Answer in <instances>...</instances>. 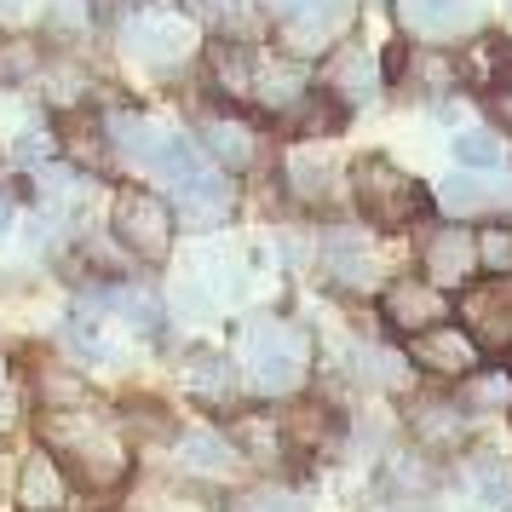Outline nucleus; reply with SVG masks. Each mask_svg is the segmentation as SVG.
<instances>
[{
    "label": "nucleus",
    "mask_w": 512,
    "mask_h": 512,
    "mask_svg": "<svg viewBox=\"0 0 512 512\" xmlns=\"http://www.w3.org/2000/svg\"><path fill=\"white\" fill-rule=\"evenodd\" d=\"M351 190H357V208L363 219L374 225H409L420 208V190L409 173H397L386 156H363V162L351 167Z\"/></svg>",
    "instance_id": "f257e3e1"
},
{
    "label": "nucleus",
    "mask_w": 512,
    "mask_h": 512,
    "mask_svg": "<svg viewBox=\"0 0 512 512\" xmlns=\"http://www.w3.org/2000/svg\"><path fill=\"white\" fill-rule=\"evenodd\" d=\"M116 236L133 259H167L173 248V208L156 190H121L116 196Z\"/></svg>",
    "instance_id": "f03ea898"
},
{
    "label": "nucleus",
    "mask_w": 512,
    "mask_h": 512,
    "mask_svg": "<svg viewBox=\"0 0 512 512\" xmlns=\"http://www.w3.org/2000/svg\"><path fill=\"white\" fill-rule=\"evenodd\" d=\"M248 369L265 392H288L305 374V340L288 323H259L248 340Z\"/></svg>",
    "instance_id": "7ed1b4c3"
},
{
    "label": "nucleus",
    "mask_w": 512,
    "mask_h": 512,
    "mask_svg": "<svg viewBox=\"0 0 512 512\" xmlns=\"http://www.w3.org/2000/svg\"><path fill=\"white\" fill-rule=\"evenodd\" d=\"M409 363H420L426 374H443V380H472L484 369V346L472 340V328L438 323L409 340Z\"/></svg>",
    "instance_id": "20e7f679"
},
{
    "label": "nucleus",
    "mask_w": 512,
    "mask_h": 512,
    "mask_svg": "<svg viewBox=\"0 0 512 512\" xmlns=\"http://www.w3.org/2000/svg\"><path fill=\"white\" fill-rule=\"evenodd\" d=\"M380 311H386L392 328H403V334L415 340V334H426V328L443 323L449 300H443V288H432V282H392L386 300H380Z\"/></svg>",
    "instance_id": "39448f33"
},
{
    "label": "nucleus",
    "mask_w": 512,
    "mask_h": 512,
    "mask_svg": "<svg viewBox=\"0 0 512 512\" xmlns=\"http://www.w3.org/2000/svg\"><path fill=\"white\" fill-rule=\"evenodd\" d=\"M472 271H478V236L461 231V225L432 231V242H426V282L432 288H461Z\"/></svg>",
    "instance_id": "423d86ee"
},
{
    "label": "nucleus",
    "mask_w": 512,
    "mask_h": 512,
    "mask_svg": "<svg viewBox=\"0 0 512 512\" xmlns=\"http://www.w3.org/2000/svg\"><path fill=\"white\" fill-rule=\"evenodd\" d=\"M127 52L150 70H173L190 58V35L179 18H133L127 24Z\"/></svg>",
    "instance_id": "0eeeda50"
},
{
    "label": "nucleus",
    "mask_w": 512,
    "mask_h": 512,
    "mask_svg": "<svg viewBox=\"0 0 512 512\" xmlns=\"http://www.w3.org/2000/svg\"><path fill=\"white\" fill-rule=\"evenodd\" d=\"M374 87H380V75H374V64L363 58V47H334L323 64V93L340 104V110H351V104H369Z\"/></svg>",
    "instance_id": "6e6552de"
},
{
    "label": "nucleus",
    "mask_w": 512,
    "mask_h": 512,
    "mask_svg": "<svg viewBox=\"0 0 512 512\" xmlns=\"http://www.w3.org/2000/svg\"><path fill=\"white\" fill-rule=\"evenodd\" d=\"M104 133H110V144H116V156H127V162L144 167V173H156V162H162V144H167V127L133 116V110H116Z\"/></svg>",
    "instance_id": "1a4fd4ad"
},
{
    "label": "nucleus",
    "mask_w": 512,
    "mask_h": 512,
    "mask_svg": "<svg viewBox=\"0 0 512 512\" xmlns=\"http://www.w3.org/2000/svg\"><path fill=\"white\" fill-rule=\"evenodd\" d=\"M231 213V173H202V179H190L179 190V225H196V231H208Z\"/></svg>",
    "instance_id": "9d476101"
},
{
    "label": "nucleus",
    "mask_w": 512,
    "mask_h": 512,
    "mask_svg": "<svg viewBox=\"0 0 512 512\" xmlns=\"http://www.w3.org/2000/svg\"><path fill=\"white\" fill-rule=\"evenodd\" d=\"M472 340H512V277H495V288H478L466 300Z\"/></svg>",
    "instance_id": "9b49d317"
},
{
    "label": "nucleus",
    "mask_w": 512,
    "mask_h": 512,
    "mask_svg": "<svg viewBox=\"0 0 512 512\" xmlns=\"http://www.w3.org/2000/svg\"><path fill=\"white\" fill-rule=\"evenodd\" d=\"M202 144H208V156L225 167V173H248L254 156H259L254 133H248L242 121H225V116H213L208 127H202Z\"/></svg>",
    "instance_id": "f8f14e48"
},
{
    "label": "nucleus",
    "mask_w": 512,
    "mask_h": 512,
    "mask_svg": "<svg viewBox=\"0 0 512 512\" xmlns=\"http://www.w3.org/2000/svg\"><path fill=\"white\" fill-rule=\"evenodd\" d=\"M403 24L415 35H455V29H472V6L466 0H397Z\"/></svg>",
    "instance_id": "ddd939ff"
},
{
    "label": "nucleus",
    "mask_w": 512,
    "mask_h": 512,
    "mask_svg": "<svg viewBox=\"0 0 512 512\" xmlns=\"http://www.w3.org/2000/svg\"><path fill=\"white\" fill-rule=\"evenodd\" d=\"M254 98L265 104V110H300L305 98V70L294 64V58H277V64H259L254 75Z\"/></svg>",
    "instance_id": "4468645a"
},
{
    "label": "nucleus",
    "mask_w": 512,
    "mask_h": 512,
    "mask_svg": "<svg viewBox=\"0 0 512 512\" xmlns=\"http://www.w3.org/2000/svg\"><path fill=\"white\" fill-rule=\"evenodd\" d=\"M254 52L248 47H219L213 52V81H219V93H231V98H254Z\"/></svg>",
    "instance_id": "2eb2a0df"
},
{
    "label": "nucleus",
    "mask_w": 512,
    "mask_h": 512,
    "mask_svg": "<svg viewBox=\"0 0 512 512\" xmlns=\"http://www.w3.org/2000/svg\"><path fill=\"white\" fill-rule=\"evenodd\" d=\"M41 75V47L29 35H6L0 41V87H24Z\"/></svg>",
    "instance_id": "dca6fc26"
},
{
    "label": "nucleus",
    "mask_w": 512,
    "mask_h": 512,
    "mask_svg": "<svg viewBox=\"0 0 512 512\" xmlns=\"http://www.w3.org/2000/svg\"><path fill=\"white\" fill-rule=\"evenodd\" d=\"M288 190L300 196L305 208H311V202H328V196H334V167L317 162V156H294V162H288Z\"/></svg>",
    "instance_id": "f3484780"
},
{
    "label": "nucleus",
    "mask_w": 512,
    "mask_h": 512,
    "mask_svg": "<svg viewBox=\"0 0 512 512\" xmlns=\"http://www.w3.org/2000/svg\"><path fill=\"white\" fill-rule=\"evenodd\" d=\"M104 300L121 311V323L139 328V334H156L162 328V300L150 294V288H116V294H104Z\"/></svg>",
    "instance_id": "a211bd4d"
},
{
    "label": "nucleus",
    "mask_w": 512,
    "mask_h": 512,
    "mask_svg": "<svg viewBox=\"0 0 512 512\" xmlns=\"http://www.w3.org/2000/svg\"><path fill=\"white\" fill-rule=\"evenodd\" d=\"M438 202L455 213V219H461V213L489 208V202H495V190L478 185V173H449V179H443V190H438Z\"/></svg>",
    "instance_id": "6ab92c4d"
},
{
    "label": "nucleus",
    "mask_w": 512,
    "mask_h": 512,
    "mask_svg": "<svg viewBox=\"0 0 512 512\" xmlns=\"http://www.w3.org/2000/svg\"><path fill=\"white\" fill-rule=\"evenodd\" d=\"M179 455H185V466H196V472H225V466L236 461L231 443L219 438V432H190V438L179 443Z\"/></svg>",
    "instance_id": "aec40b11"
},
{
    "label": "nucleus",
    "mask_w": 512,
    "mask_h": 512,
    "mask_svg": "<svg viewBox=\"0 0 512 512\" xmlns=\"http://www.w3.org/2000/svg\"><path fill=\"white\" fill-rule=\"evenodd\" d=\"M455 162L478 167V173H501V139L495 133H461L455 139Z\"/></svg>",
    "instance_id": "412c9836"
},
{
    "label": "nucleus",
    "mask_w": 512,
    "mask_h": 512,
    "mask_svg": "<svg viewBox=\"0 0 512 512\" xmlns=\"http://www.w3.org/2000/svg\"><path fill=\"white\" fill-rule=\"evenodd\" d=\"M472 489H478V501H484L489 512H512V472L478 461L472 466Z\"/></svg>",
    "instance_id": "4be33fe9"
},
{
    "label": "nucleus",
    "mask_w": 512,
    "mask_h": 512,
    "mask_svg": "<svg viewBox=\"0 0 512 512\" xmlns=\"http://www.w3.org/2000/svg\"><path fill=\"white\" fill-rule=\"evenodd\" d=\"M185 12L208 29H248V6L242 0H185Z\"/></svg>",
    "instance_id": "5701e85b"
},
{
    "label": "nucleus",
    "mask_w": 512,
    "mask_h": 512,
    "mask_svg": "<svg viewBox=\"0 0 512 512\" xmlns=\"http://www.w3.org/2000/svg\"><path fill=\"white\" fill-rule=\"evenodd\" d=\"M478 265H489L495 277H512V225L478 231Z\"/></svg>",
    "instance_id": "b1692460"
},
{
    "label": "nucleus",
    "mask_w": 512,
    "mask_h": 512,
    "mask_svg": "<svg viewBox=\"0 0 512 512\" xmlns=\"http://www.w3.org/2000/svg\"><path fill=\"white\" fill-rule=\"evenodd\" d=\"M190 386H196V392H208V397H225V392H231V363H225V357H213V351H202V357H196V369H190Z\"/></svg>",
    "instance_id": "393cba45"
},
{
    "label": "nucleus",
    "mask_w": 512,
    "mask_h": 512,
    "mask_svg": "<svg viewBox=\"0 0 512 512\" xmlns=\"http://www.w3.org/2000/svg\"><path fill=\"white\" fill-rule=\"evenodd\" d=\"M58 495H64V489H58L52 461H41V455H35V461H29V472H24V501H47V512H58Z\"/></svg>",
    "instance_id": "a878e982"
},
{
    "label": "nucleus",
    "mask_w": 512,
    "mask_h": 512,
    "mask_svg": "<svg viewBox=\"0 0 512 512\" xmlns=\"http://www.w3.org/2000/svg\"><path fill=\"white\" fill-rule=\"evenodd\" d=\"M47 24L52 29H75V35H81V29H87V0H52Z\"/></svg>",
    "instance_id": "bb28decb"
},
{
    "label": "nucleus",
    "mask_w": 512,
    "mask_h": 512,
    "mask_svg": "<svg viewBox=\"0 0 512 512\" xmlns=\"http://www.w3.org/2000/svg\"><path fill=\"white\" fill-rule=\"evenodd\" d=\"M47 150L52 144L41 139V133H24V139H18V162H47Z\"/></svg>",
    "instance_id": "cd10ccee"
},
{
    "label": "nucleus",
    "mask_w": 512,
    "mask_h": 512,
    "mask_svg": "<svg viewBox=\"0 0 512 512\" xmlns=\"http://www.w3.org/2000/svg\"><path fill=\"white\" fill-rule=\"evenodd\" d=\"M489 116L501 121V127H512V87H495V98H489Z\"/></svg>",
    "instance_id": "c85d7f7f"
},
{
    "label": "nucleus",
    "mask_w": 512,
    "mask_h": 512,
    "mask_svg": "<svg viewBox=\"0 0 512 512\" xmlns=\"http://www.w3.org/2000/svg\"><path fill=\"white\" fill-rule=\"evenodd\" d=\"M24 12V0H0V18H18Z\"/></svg>",
    "instance_id": "c756f323"
},
{
    "label": "nucleus",
    "mask_w": 512,
    "mask_h": 512,
    "mask_svg": "<svg viewBox=\"0 0 512 512\" xmlns=\"http://www.w3.org/2000/svg\"><path fill=\"white\" fill-rule=\"evenodd\" d=\"M6 225H12V202H6V196H0V231H6Z\"/></svg>",
    "instance_id": "7c9ffc66"
},
{
    "label": "nucleus",
    "mask_w": 512,
    "mask_h": 512,
    "mask_svg": "<svg viewBox=\"0 0 512 512\" xmlns=\"http://www.w3.org/2000/svg\"><path fill=\"white\" fill-rule=\"evenodd\" d=\"M397 512H426V507H397Z\"/></svg>",
    "instance_id": "2f4dec72"
}]
</instances>
